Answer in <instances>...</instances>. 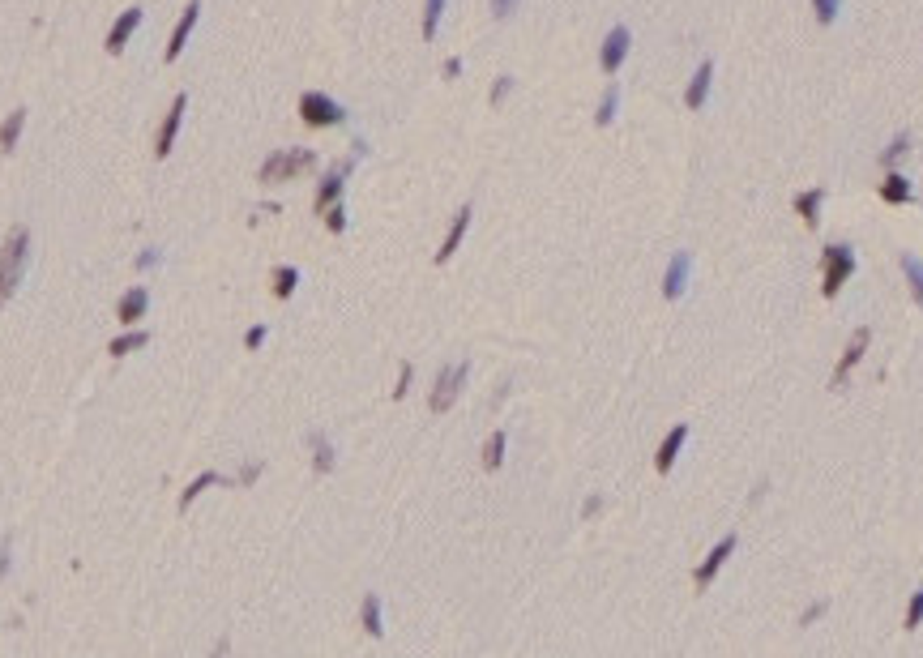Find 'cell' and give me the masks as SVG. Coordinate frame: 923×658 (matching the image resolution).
Returning a JSON list of instances; mask_svg holds the SVG:
<instances>
[{
  "label": "cell",
  "mask_w": 923,
  "mask_h": 658,
  "mask_svg": "<svg viewBox=\"0 0 923 658\" xmlns=\"http://www.w3.org/2000/svg\"><path fill=\"white\" fill-rule=\"evenodd\" d=\"M855 269H859V257H855L851 244H842V239L838 244H826L821 248V295L834 299L855 278Z\"/></svg>",
  "instance_id": "6da1fadb"
},
{
  "label": "cell",
  "mask_w": 923,
  "mask_h": 658,
  "mask_svg": "<svg viewBox=\"0 0 923 658\" xmlns=\"http://www.w3.org/2000/svg\"><path fill=\"white\" fill-rule=\"evenodd\" d=\"M317 167V155L312 150H279V155H269L266 163H261V184H282V180H295V176H304V171Z\"/></svg>",
  "instance_id": "7a4b0ae2"
},
{
  "label": "cell",
  "mask_w": 923,
  "mask_h": 658,
  "mask_svg": "<svg viewBox=\"0 0 923 658\" xmlns=\"http://www.w3.org/2000/svg\"><path fill=\"white\" fill-rule=\"evenodd\" d=\"M466 377H471V364H466V359H458V364H445L441 372H436V380H432L428 407H432L436 415H445V410L458 402V393L466 390Z\"/></svg>",
  "instance_id": "3957f363"
},
{
  "label": "cell",
  "mask_w": 923,
  "mask_h": 658,
  "mask_svg": "<svg viewBox=\"0 0 923 658\" xmlns=\"http://www.w3.org/2000/svg\"><path fill=\"white\" fill-rule=\"evenodd\" d=\"M299 120H304L308 128H334L347 120V107L334 103L330 95H321V90H304V95H299Z\"/></svg>",
  "instance_id": "277c9868"
},
{
  "label": "cell",
  "mask_w": 923,
  "mask_h": 658,
  "mask_svg": "<svg viewBox=\"0 0 923 658\" xmlns=\"http://www.w3.org/2000/svg\"><path fill=\"white\" fill-rule=\"evenodd\" d=\"M867 342H872V329H867V325H859V329L847 338L838 364H834V377H829V390H842V385H847V377H851L855 368H859V359L867 355Z\"/></svg>",
  "instance_id": "5b68a950"
},
{
  "label": "cell",
  "mask_w": 923,
  "mask_h": 658,
  "mask_svg": "<svg viewBox=\"0 0 923 658\" xmlns=\"http://www.w3.org/2000/svg\"><path fill=\"white\" fill-rule=\"evenodd\" d=\"M350 167H355V155L350 158H342L338 167H330L321 176V184H317V197H312V210L317 214H325L334 201H342V188H347V176H350Z\"/></svg>",
  "instance_id": "8992f818"
},
{
  "label": "cell",
  "mask_w": 923,
  "mask_h": 658,
  "mask_svg": "<svg viewBox=\"0 0 923 658\" xmlns=\"http://www.w3.org/2000/svg\"><path fill=\"white\" fill-rule=\"evenodd\" d=\"M731 552H735V534H723V539L710 547V556H705V561L693 569V586H697V590H710V586H714V577L723 573V564L731 561Z\"/></svg>",
  "instance_id": "52a82bcc"
},
{
  "label": "cell",
  "mask_w": 923,
  "mask_h": 658,
  "mask_svg": "<svg viewBox=\"0 0 923 658\" xmlns=\"http://www.w3.org/2000/svg\"><path fill=\"white\" fill-rule=\"evenodd\" d=\"M629 47H633L629 26H612L607 30V39H603V47H599V69L607 73V77L620 73V65L629 60Z\"/></svg>",
  "instance_id": "ba28073f"
},
{
  "label": "cell",
  "mask_w": 923,
  "mask_h": 658,
  "mask_svg": "<svg viewBox=\"0 0 923 658\" xmlns=\"http://www.w3.org/2000/svg\"><path fill=\"white\" fill-rule=\"evenodd\" d=\"M184 112H188V95H176V98H171V107H167V116H163V125H158V137H154V158H167L171 155Z\"/></svg>",
  "instance_id": "9c48e42d"
},
{
  "label": "cell",
  "mask_w": 923,
  "mask_h": 658,
  "mask_svg": "<svg viewBox=\"0 0 923 658\" xmlns=\"http://www.w3.org/2000/svg\"><path fill=\"white\" fill-rule=\"evenodd\" d=\"M688 445V423H675L672 432L658 440V449H654V471L658 475H672V466H675V458H680V449Z\"/></svg>",
  "instance_id": "30bf717a"
},
{
  "label": "cell",
  "mask_w": 923,
  "mask_h": 658,
  "mask_svg": "<svg viewBox=\"0 0 923 658\" xmlns=\"http://www.w3.org/2000/svg\"><path fill=\"white\" fill-rule=\"evenodd\" d=\"M688 274H693V252H675L663 274V299H680L688 291Z\"/></svg>",
  "instance_id": "8fae6325"
},
{
  "label": "cell",
  "mask_w": 923,
  "mask_h": 658,
  "mask_svg": "<svg viewBox=\"0 0 923 658\" xmlns=\"http://www.w3.org/2000/svg\"><path fill=\"white\" fill-rule=\"evenodd\" d=\"M137 26H141V9H137V5H128L125 14L116 17V26L107 30V52H112V56H120V52L128 47V39L137 35Z\"/></svg>",
  "instance_id": "7c38bea8"
},
{
  "label": "cell",
  "mask_w": 923,
  "mask_h": 658,
  "mask_svg": "<svg viewBox=\"0 0 923 658\" xmlns=\"http://www.w3.org/2000/svg\"><path fill=\"white\" fill-rule=\"evenodd\" d=\"M471 218H475V210H471V206H462V210L453 214V223H449L445 239H441V248H436V266H445L449 257L458 252V244L466 239V227H471Z\"/></svg>",
  "instance_id": "4fadbf2b"
},
{
  "label": "cell",
  "mask_w": 923,
  "mask_h": 658,
  "mask_svg": "<svg viewBox=\"0 0 923 658\" xmlns=\"http://www.w3.org/2000/svg\"><path fill=\"white\" fill-rule=\"evenodd\" d=\"M146 309H150V291L146 287H128L125 295H120V304H116V317H120V325H137L141 317H146Z\"/></svg>",
  "instance_id": "5bb4252c"
},
{
  "label": "cell",
  "mask_w": 923,
  "mask_h": 658,
  "mask_svg": "<svg viewBox=\"0 0 923 658\" xmlns=\"http://www.w3.org/2000/svg\"><path fill=\"white\" fill-rule=\"evenodd\" d=\"M710 86H714V60H701L697 73H693V82H688V90H685V107H688V112L705 107V98H710Z\"/></svg>",
  "instance_id": "9a60e30c"
},
{
  "label": "cell",
  "mask_w": 923,
  "mask_h": 658,
  "mask_svg": "<svg viewBox=\"0 0 923 658\" xmlns=\"http://www.w3.org/2000/svg\"><path fill=\"white\" fill-rule=\"evenodd\" d=\"M197 17H201V5H184V14H180V22H176V30H171V43H167V52L163 56L167 60H180V52H184V43H188V35H193V26H197Z\"/></svg>",
  "instance_id": "2e32d148"
},
{
  "label": "cell",
  "mask_w": 923,
  "mask_h": 658,
  "mask_svg": "<svg viewBox=\"0 0 923 658\" xmlns=\"http://www.w3.org/2000/svg\"><path fill=\"white\" fill-rule=\"evenodd\" d=\"M821 210H826V188H804V193H796V214L804 218L808 231L821 227Z\"/></svg>",
  "instance_id": "e0dca14e"
},
{
  "label": "cell",
  "mask_w": 923,
  "mask_h": 658,
  "mask_svg": "<svg viewBox=\"0 0 923 658\" xmlns=\"http://www.w3.org/2000/svg\"><path fill=\"white\" fill-rule=\"evenodd\" d=\"M877 193H881L885 206H910V201H915V188H910V180L902 171H885V180Z\"/></svg>",
  "instance_id": "ac0fdd59"
},
{
  "label": "cell",
  "mask_w": 923,
  "mask_h": 658,
  "mask_svg": "<svg viewBox=\"0 0 923 658\" xmlns=\"http://www.w3.org/2000/svg\"><path fill=\"white\" fill-rule=\"evenodd\" d=\"M308 449H312V471H317V475H330V471H334V462H338L330 436H325V432H308Z\"/></svg>",
  "instance_id": "d6986e66"
},
{
  "label": "cell",
  "mask_w": 923,
  "mask_h": 658,
  "mask_svg": "<svg viewBox=\"0 0 923 658\" xmlns=\"http://www.w3.org/2000/svg\"><path fill=\"white\" fill-rule=\"evenodd\" d=\"M898 266H902V278H907V287H910V299L923 309V261L915 257V252H902Z\"/></svg>",
  "instance_id": "ffe728a7"
},
{
  "label": "cell",
  "mask_w": 923,
  "mask_h": 658,
  "mask_svg": "<svg viewBox=\"0 0 923 658\" xmlns=\"http://www.w3.org/2000/svg\"><path fill=\"white\" fill-rule=\"evenodd\" d=\"M360 624L368 637H385V616H380V594H364L360 602Z\"/></svg>",
  "instance_id": "44dd1931"
},
{
  "label": "cell",
  "mask_w": 923,
  "mask_h": 658,
  "mask_svg": "<svg viewBox=\"0 0 923 658\" xmlns=\"http://www.w3.org/2000/svg\"><path fill=\"white\" fill-rule=\"evenodd\" d=\"M295 287H299V269L295 266H274V274H269V291H274V299H291Z\"/></svg>",
  "instance_id": "7402d4cb"
},
{
  "label": "cell",
  "mask_w": 923,
  "mask_h": 658,
  "mask_svg": "<svg viewBox=\"0 0 923 658\" xmlns=\"http://www.w3.org/2000/svg\"><path fill=\"white\" fill-rule=\"evenodd\" d=\"M504 449H509V432L496 428V432L483 440V471H501L504 466Z\"/></svg>",
  "instance_id": "603a6c76"
},
{
  "label": "cell",
  "mask_w": 923,
  "mask_h": 658,
  "mask_svg": "<svg viewBox=\"0 0 923 658\" xmlns=\"http://www.w3.org/2000/svg\"><path fill=\"white\" fill-rule=\"evenodd\" d=\"M218 483H227L223 475H218V471H201V475L193 479V483H188V488L180 491V513H188V504L197 501V496H201V491L206 488H218Z\"/></svg>",
  "instance_id": "cb8c5ba5"
},
{
  "label": "cell",
  "mask_w": 923,
  "mask_h": 658,
  "mask_svg": "<svg viewBox=\"0 0 923 658\" xmlns=\"http://www.w3.org/2000/svg\"><path fill=\"white\" fill-rule=\"evenodd\" d=\"M22 128H26V112H22V107L5 116V125H0V150H5V155H9V150H17V137H22Z\"/></svg>",
  "instance_id": "d4e9b609"
},
{
  "label": "cell",
  "mask_w": 923,
  "mask_h": 658,
  "mask_svg": "<svg viewBox=\"0 0 923 658\" xmlns=\"http://www.w3.org/2000/svg\"><path fill=\"white\" fill-rule=\"evenodd\" d=\"M146 342H150V334H146V329H128V334H120V338H112V342H107V355H112V359H125L128 350H141Z\"/></svg>",
  "instance_id": "484cf974"
},
{
  "label": "cell",
  "mask_w": 923,
  "mask_h": 658,
  "mask_svg": "<svg viewBox=\"0 0 923 658\" xmlns=\"http://www.w3.org/2000/svg\"><path fill=\"white\" fill-rule=\"evenodd\" d=\"M907 155H910V133H898V137H894V141H889V146H885V150H881V167H885V171H894V167H898V163H902V158H907Z\"/></svg>",
  "instance_id": "4316f807"
},
{
  "label": "cell",
  "mask_w": 923,
  "mask_h": 658,
  "mask_svg": "<svg viewBox=\"0 0 923 658\" xmlns=\"http://www.w3.org/2000/svg\"><path fill=\"white\" fill-rule=\"evenodd\" d=\"M615 107H620V90H615V86H607V90H603V98H599V107H594V125H612L615 120Z\"/></svg>",
  "instance_id": "83f0119b"
},
{
  "label": "cell",
  "mask_w": 923,
  "mask_h": 658,
  "mask_svg": "<svg viewBox=\"0 0 923 658\" xmlns=\"http://www.w3.org/2000/svg\"><path fill=\"white\" fill-rule=\"evenodd\" d=\"M441 17H445V0H423V39L432 43L436 30H441Z\"/></svg>",
  "instance_id": "f1b7e54d"
},
{
  "label": "cell",
  "mask_w": 923,
  "mask_h": 658,
  "mask_svg": "<svg viewBox=\"0 0 923 658\" xmlns=\"http://www.w3.org/2000/svg\"><path fill=\"white\" fill-rule=\"evenodd\" d=\"M923 624V590H915L910 594V602H907V616H902V629L907 633H915Z\"/></svg>",
  "instance_id": "f546056e"
},
{
  "label": "cell",
  "mask_w": 923,
  "mask_h": 658,
  "mask_svg": "<svg viewBox=\"0 0 923 658\" xmlns=\"http://www.w3.org/2000/svg\"><path fill=\"white\" fill-rule=\"evenodd\" d=\"M838 9H842V0H812V14H816L821 26H834V22H838Z\"/></svg>",
  "instance_id": "4dcf8cb0"
},
{
  "label": "cell",
  "mask_w": 923,
  "mask_h": 658,
  "mask_svg": "<svg viewBox=\"0 0 923 658\" xmlns=\"http://www.w3.org/2000/svg\"><path fill=\"white\" fill-rule=\"evenodd\" d=\"M17 282H22V269H9V266H0V309L9 304V295L17 291Z\"/></svg>",
  "instance_id": "1f68e13d"
},
{
  "label": "cell",
  "mask_w": 923,
  "mask_h": 658,
  "mask_svg": "<svg viewBox=\"0 0 923 658\" xmlns=\"http://www.w3.org/2000/svg\"><path fill=\"white\" fill-rule=\"evenodd\" d=\"M325 227H330V231H347V210H342V201H334V206H330V210H325Z\"/></svg>",
  "instance_id": "d6a6232c"
},
{
  "label": "cell",
  "mask_w": 923,
  "mask_h": 658,
  "mask_svg": "<svg viewBox=\"0 0 923 658\" xmlns=\"http://www.w3.org/2000/svg\"><path fill=\"white\" fill-rule=\"evenodd\" d=\"M826 607H829L826 599H821V602H808V607H804V616H799V629H812L816 620L826 616Z\"/></svg>",
  "instance_id": "836d02e7"
},
{
  "label": "cell",
  "mask_w": 923,
  "mask_h": 658,
  "mask_svg": "<svg viewBox=\"0 0 923 658\" xmlns=\"http://www.w3.org/2000/svg\"><path fill=\"white\" fill-rule=\"evenodd\" d=\"M411 377H415V368H411V364L398 368V385H393V398H398V402H402L406 393H411Z\"/></svg>",
  "instance_id": "e575fe53"
},
{
  "label": "cell",
  "mask_w": 923,
  "mask_h": 658,
  "mask_svg": "<svg viewBox=\"0 0 923 658\" xmlns=\"http://www.w3.org/2000/svg\"><path fill=\"white\" fill-rule=\"evenodd\" d=\"M509 90H513V77H496V86H492V107H501L504 98H509Z\"/></svg>",
  "instance_id": "d590c367"
},
{
  "label": "cell",
  "mask_w": 923,
  "mask_h": 658,
  "mask_svg": "<svg viewBox=\"0 0 923 658\" xmlns=\"http://www.w3.org/2000/svg\"><path fill=\"white\" fill-rule=\"evenodd\" d=\"M9 564H14V539H5V543H0V582L9 577Z\"/></svg>",
  "instance_id": "8d00e7d4"
},
{
  "label": "cell",
  "mask_w": 923,
  "mask_h": 658,
  "mask_svg": "<svg viewBox=\"0 0 923 658\" xmlns=\"http://www.w3.org/2000/svg\"><path fill=\"white\" fill-rule=\"evenodd\" d=\"M261 471H266V466H261V462H248V466H244V471H239V479H236V483H239V488H248V483H257V479H261Z\"/></svg>",
  "instance_id": "74e56055"
},
{
  "label": "cell",
  "mask_w": 923,
  "mask_h": 658,
  "mask_svg": "<svg viewBox=\"0 0 923 658\" xmlns=\"http://www.w3.org/2000/svg\"><path fill=\"white\" fill-rule=\"evenodd\" d=\"M154 266H158V248H141L137 252V269L146 274V269H154Z\"/></svg>",
  "instance_id": "f35d334b"
},
{
  "label": "cell",
  "mask_w": 923,
  "mask_h": 658,
  "mask_svg": "<svg viewBox=\"0 0 923 658\" xmlns=\"http://www.w3.org/2000/svg\"><path fill=\"white\" fill-rule=\"evenodd\" d=\"M261 342H266V325H252L248 334H244V347H248V350H257V347H261Z\"/></svg>",
  "instance_id": "ab89813d"
},
{
  "label": "cell",
  "mask_w": 923,
  "mask_h": 658,
  "mask_svg": "<svg viewBox=\"0 0 923 658\" xmlns=\"http://www.w3.org/2000/svg\"><path fill=\"white\" fill-rule=\"evenodd\" d=\"M518 9V0H492V17H509Z\"/></svg>",
  "instance_id": "60d3db41"
},
{
  "label": "cell",
  "mask_w": 923,
  "mask_h": 658,
  "mask_svg": "<svg viewBox=\"0 0 923 658\" xmlns=\"http://www.w3.org/2000/svg\"><path fill=\"white\" fill-rule=\"evenodd\" d=\"M441 73H445L449 82H453V77H462V60H458V56H449V60H445V69H441Z\"/></svg>",
  "instance_id": "b9f144b4"
},
{
  "label": "cell",
  "mask_w": 923,
  "mask_h": 658,
  "mask_svg": "<svg viewBox=\"0 0 923 658\" xmlns=\"http://www.w3.org/2000/svg\"><path fill=\"white\" fill-rule=\"evenodd\" d=\"M603 509V496H590L586 504H582V518H594V513H599Z\"/></svg>",
  "instance_id": "7bdbcfd3"
}]
</instances>
